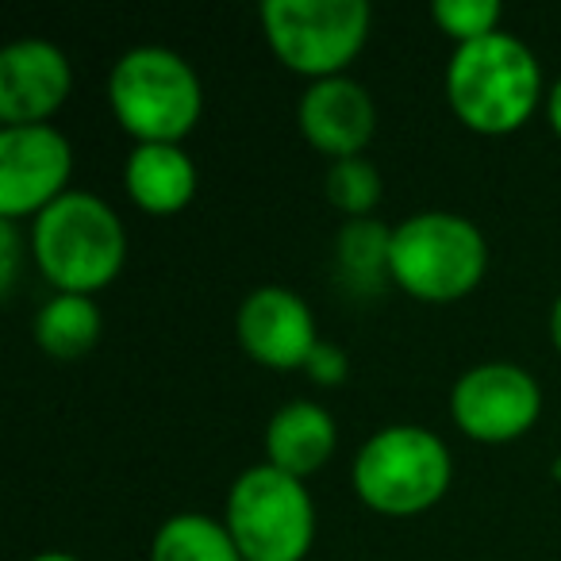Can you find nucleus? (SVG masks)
<instances>
[{"label":"nucleus","mask_w":561,"mask_h":561,"mask_svg":"<svg viewBox=\"0 0 561 561\" xmlns=\"http://www.w3.org/2000/svg\"><path fill=\"white\" fill-rule=\"evenodd\" d=\"M454 119L484 139H504L527 127L546 104V78L535 50L512 32H496L469 47H454L443 73Z\"/></svg>","instance_id":"f257e3e1"},{"label":"nucleus","mask_w":561,"mask_h":561,"mask_svg":"<svg viewBox=\"0 0 561 561\" xmlns=\"http://www.w3.org/2000/svg\"><path fill=\"white\" fill-rule=\"evenodd\" d=\"M27 257L50 293L96 297L124 273L127 227L104 196L70 188L62 201L32 219Z\"/></svg>","instance_id":"f03ea898"},{"label":"nucleus","mask_w":561,"mask_h":561,"mask_svg":"<svg viewBox=\"0 0 561 561\" xmlns=\"http://www.w3.org/2000/svg\"><path fill=\"white\" fill-rule=\"evenodd\" d=\"M112 119L139 142H185L204 116V85L196 66L170 47L142 43L112 62L108 70Z\"/></svg>","instance_id":"7ed1b4c3"},{"label":"nucleus","mask_w":561,"mask_h":561,"mask_svg":"<svg viewBox=\"0 0 561 561\" xmlns=\"http://www.w3.org/2000/svg\"><path fill=\"white\" fill-rule=\"evenodd\" d=\"M489 239L461 211H412L392 227L389 280L420 305H458L489 273Z\"/></svg>","instance_id":"20e7f679"},{"label":"nucleus","mask_w":561,"mask_h":561,"mask_svg":"<svg viewBox=\"0 0 561 561\" xmlns=\"http://www.w3.org/2000/svg\"><path fill=\"white\" fill-rule=\"evenodd\" d=\"M454 484V454L420 423H389L358 446L351 489L369 512L412 519L438 504Z\"/></svg>","instance_id":"39448f33"},{"label":"nucleus","mask_w":561,"mask_h":561,"mask_svg":"<svg viewBox=\"0 0 561 561\" xmlns=\"http://www.w3.org/2000/svg\"><path fill=\"white\" fill-rule=\"evenodd\" d=\"M257 20L270 55L312 85L351 73L369 43L374 9L366 0H265Z\"/></svg>","instance_id":"423d86ee"},{"label":"nucleus","mask_w":561,"mask_h":561,"mask_svg":"<svg viewBox=\"0 0 561 561\" xmlns=\"http://www.w3.org/2000/svg\"><path fill=\"white\" fill-rule=\"evenodd\" d=\"M219 519L242 561H305L316 546V500L308 484L265 461L234 477Z\"/></svg>","instance_id":"0eeeda50"},{"label":"nucleus","mask_w":561,"mask_h":561,"mask_svg":"<svg viewBox=\"0 0 561 561\" xmlns=\"http://www.w3.org/2000/svg\"><path fill=\"white\" fill-rule=\"evenodd\" d=\"M542 415V385L519 362H477L454 381L450 420L469 443L507 446Z\"/></svg>","instance_id":"6e6552de"},{"label":"nucleus","mask_w":561,"mask_h":561,"mask_svg":"<svg viewBox=\"0 0 561 561\" xmlns=\"http://www.w3.org/2000/svg\"><path fill=\"white\" fill-rule=\"evenodd\" d=\"M73 142L55 124L0 127V219L32 224L70 193Z\"/></svg>","instance_id":"1a4fd4ad"},{"label":"nucleus","mask_w":561,"mask_h":561,"mask_svg":"<svg viewBox=\"0 0 561 561\" xmlns=\"http://www.w3.org/2000/svg\"><path fill=\"white\" fill-rule=\"evenodd\" d=\"M234 343L254 366L293 374L305 369L320 346V328L300 293L285 285H257L234 308Z\"/></svg>","instance_id":"9d476101"},{"label":"nucleus","mask_w":561,"mask_h":561,"mask_svg":"<svg viewBox=\"0 0 561 561\" xmlns=\"http://www.w3.org/2000/svg\"><path fill=\"white\" fill-rule=\"evenodd\" d=\"M73 93V66L58 43L16 39L0 50V124H50Z\"/></svg>","instance_id":"9b49d317"},{"label":"nucleus","mask_w":561,"mask_h":561,"mask_svg":"<svg viewBox=\"0 0 561 561\" xmlns=\"http://www.w3.org/2000/svg\"><path fill=\"white\" fill-rule=\"evenodd\" d=\"M297 131L328 162L362 158L377 135L374 93L351 73L312 81L297 101Z\"/></svg>","instance_id":"f8f14e48"},{"label":"nucleus","mask_w":561,"mask_h":561,"mask_svg":"<svg viewBox=\"0 0 561 561\" xmlns=\"http://www.w3.org/2000/svg\"><path fill=\"white\" fill-rule=\"evenodd\" d=\"M265 466L280 469V473L308 481L320 469H328V461L339 450V423L316 400H289L270 415L262 435Z\"/></svg>","instance_id":"ddd939ff"},{"label":"nucleus","mask_w":561,"mask_h":561,"mask_svg":"<svg viewBox=\"0 0 561 561\" xmlns=\"http://www.w3.org/2000/svg\"><path fill=\"white\" fill-rule=\"evenodd\" d=\"M127 201L147 216H178L201 188L196 162L181 142H139L124 162Z\"/></svg>","instance_id":"4468645a"},{"label":"nucleus","mask_w":561,"mask_h":561,"mask_svg":"<svg viewBox=\"0 0 561 561\" xmlns=\"http://www.w3.org/2000/svg\"><path fill=\"white\" fill-rule=\"evenodd\" d=\"M101 331L104 320H101V308H96V297L50 293L39 312H35V343L55 362L85 358L101 343Z\"/></svg>","instance_id":"2eb2a0df"},{"label":"nucleus","mask_w":561,"mask_h":561,"mask_svg":"<svg viewBox=\"0 0 561 561\" xmlns=\"http://www.w3.org/2000/svg\"><path fill=\"white\" fill-rule=\"evenodd\" d=\"M150 561H242L231 530L208 512H173L150 538Z\"/></svg>","instance_id":"dca6fc26"},{"label":"nucleus","mask_w":561,"mask_h":561,"mask_svg":"<svg viewBox=\"0 0 561 561\" xmlns=\"http://www.w3.org/2000/svg\"><path fill=\"white\" fill-rule=\"evenodd\" d=\"M389 254H392V227L377 216L343 219L335 234V262L346 285L354 289H377L389 280Z\"/></svg>","instance_id":"f3484780"},{"label":"nucleus","mask_w":561,"mask_h":561,"mask_svg":"<svg viewBox=\"0 0 561 561\" xmlns=\"http://www.w3.org/2000/svg\"><path fill=\"white\" fill-rule=\"evenodd\" d=\"M323 196L328 204L339 211L343 219H366L377 211L385 196V181L381 170L362 158H343V162H328V173H323Z\"/></svg>","instance_id":"a211bd4d"},{"label":"nucleus","mask_w":561,"mask_h":561,"mask_svg":"<svg viewBox=\"0 0 561 561\" xmlns=\"http://www.w3.org/2000/svg\"><path fill=\"white\" fill-rule=\"evenodd\" d=\"M431 20L438 24V32L454 43V47H469L481 43L489 35L504 32V4L500 0H435L431 4Z\"/></svg>","instance_id":"6ab92c4d"},{"label":"nucleus","mask_w":561,"mask_h":561,"mask_svg":"<svg viewBox=\"0 0 561 561\" xmlns=\"http://www.w3.org/2000/svg\"><path fill=\"white\" fill-rule=\"evenodd\" d=\"M305 374H308V381L320 385V389H335V385H343L346 374H351V362H346V354L339 351L335 343L320 339V346H316L312 358H308Z\"/></svg>","instance_id":"aec40b11"},{"label":"nucleus","mask_w":561,"mask_h":561,"mask_svg":"<svg viewBox=\"0 0 561 561\" xmlns=\"http://www.w3.org/2000/svg\"><path fill=\"white\" fill-rule=\"evenodd\" d=\"M24 234H20V224H4L0 219V293L12 297L20 280V257H24Z\"/></svg>","instance_id":"412c9836"},{"label":"nucleus","mask_w":561,"mask_h":561,"mask_svg":"<svg viewBox=\"0 0 561 561\" xmlns=\"http://www.w3.org/2000/svg\"><path fill=\"white\" fill-rule=\"evenodd\" d=\"M542 108H546V124H550V131L561 139V78L553 81L550 89H546V104H542Z\"/></svg>","instance_id":"4be33fe9"},{"label":"nucleus","mask_w":561,"mask_h":561,"mask_svg":"<svg viewBox=\"0 0 561 561\" xmlns=\"http://www.w3.org/2000/svg\"><path fill=\"white\" fill-rule=\"evenodd\" d=\"M550 343H553V351H558V358H561V293L553 297V308H550Z\"/></svg>","instance_id":"5701e85b"},{"label":"nucleus","mask_w":561,"mask_h":561,"mask_svg":"<svg viewBox=\"0 0 561 561\" xmlns=\"http://www.w3.org/2000/svg\"><path fill=\"white\" fill-rule=\"evenodd\" d=\"M27 561H81L78 553H66V550H43V553H32Z\"/></svg>","instance_id":"b1692460"},{"label":"nucleus","mask_w":561,"mask_h":561,"mask_svg":"<svg viewBox=\"0 0 561 561\" xmlns=\"http://www.w3.org/2000/svg\"><path fill=\"white\" fill-rule=\"evenodd\" d=\"M553 473H558V481H561V454H558V461H553Z\"/></svg>","instance_id":"393cba45"}]
</instances>
